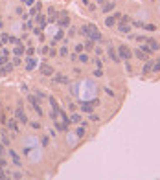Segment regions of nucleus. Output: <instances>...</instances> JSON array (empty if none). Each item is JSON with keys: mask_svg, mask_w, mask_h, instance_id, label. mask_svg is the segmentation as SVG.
Masks as SVG:
<instances>
[{"mask_svg": "<svg viewBox=\"0 0 160 180\" xmlns=\"http://www.w3.org/2000/svg\"><path fill=\"white\" fill-rule=\"evenodd\" d=\"M81 33H83L85 37L92 39L94 43H105V40H103V35H101L98 30H96V26H94V24H87V26H83V28H81Z\"/></svg>", "mask_w": 160, "mask_h": 180, "instance_id": "1", "label": "nucleus"}, {"mask_svg": "<svg viewBox=\"0 0 160 180\" xmlns=\"http://www.w3.org/2000/svg\"><path fill=\"white\" fill-rule=\"evenodd\" d=\"M116 52H118V57L123 59V61H129L131 57H133V52H131V48H129V46H125V44H120Z\"/></svg>", "mask_w": 160, "mask_h": 180, "instance_id": "2", "label": "nucleus"}, {"mask_svg": "<svg viewBox=\"0 0 160 180\" xmlns=\"http://www.w3.org/2000/svg\"><path fill=\"white\" fill-rule=\"evenodd\" d=\"M28 103H30V105H31V108H33V110H35V112H37V116H44L43 108L39 107V99L35 98V96H30V98H28Z\"/></svg>", "mask_w": 160, "mask_h": 180, "instance_id": "3", "label": "nucleus"}, {"mask_svg": "<svg viewBox=\"0 0 160 180\" xmlns=\"http://www.w3.org/2000/svg\"><path fill=\"white\" fill-rule=\"evenodd\" d=\"M15 118L20 121V123H28V116L24 112V108H22V103H18L17 105V110H15Z\"/></svg>", "mask_w": 160, "mask_h": 180, "instance_id": "4", "label": "nucleus"}, {"mask_svg": "<svg viewBox=\"0 0 160 180\" xmlns=\"http://www.w3.org/2000/svg\"><path fill=\"white\" fill-rule=\"evenodd\" d=\"M120 17H122L120 13H114L112 17H107V18H105V26H107V28H114V26H116V22L120 20Z\"/></svg>", "mask_w": 160, "mask_h": 180, "instance_id": "5", "label": "nucleus"}, {"mask_svg": "<svg viewBox=\"0 0 160 180\" xmlns=\"http://www.w3.org/2000/svg\"><path fill=\"white\" fill-rule=\"evenodd\" d=\"M59 26L61 28H66V26H70V18H68V15H66V11H61L59 13Z\"/></svg>", "mask_w": 160, "mask_h": 180, "instance_id": "6", "label": "nucleus"}, {"mask_svg": "<svg viewBox=\"0 0 160 180\" xmlns=\"http://www.w3.org/2000/svg\"><path fill=\"white\" fill-rule=\"evenodd\" d=\"M6 123H8V129H11L13 133H18V130H20V121L17 120V118H13V120L6 121Z\"/></svg>", "mask_w": 160, "mask_h": 180, "instance_id": "7", "label": "nucleus"}, {"mask_svg": "<svg viewBox=\"0 0 160 180\" xmlns=\"http://www.w3.org/2000/svg\"><path fill=\"white\" fill-rule=\"evenodd\" d=\"M0 70H2V72H0V74H11L13 70H15V64H13V63H9V61H8V63H6V64H2V66H0Z\"/></svg>", "mask_w": 160, "mask_h": 180, "instance_id": "8", "label": "nucleus"}, {"mask_svg": "<svg viewBox=\"0 0 160 180\" xmlns=\"http://www.w3.org/2000/svg\"><path fill=\"white\" fill-rule=\"evenodd\" d=\"M145 43L149 44V48L153 52H156V50H160V44L156 43V39H145Z\"/></svg>", "mask_w": 160, "mask_h": 180, "instance_id": "9", "label": "nucleus"}, {"mask_svg": "<svg viewBox=\"0 0 160 180\" xmlns=\"http://www.w3.org/2000/svg\"><path fill=\"white\" fill-rule=\"evenodd\" d=\"M24 52H26V50H24V46L20 44V43H18V44H15V48H13V55H17V57L24 55Z\"/></svg>", "mask_w": 160, "mask_h": 180, "instance_id": "10", "label": "nucleus"}, {"mask_svg": "<svg viewBox=\"0 0 160 180\" xmlns=\"http://www.w3.org/2000/svg\"><path fill=\"white\" fill-rule=\"evenodd\" d=\"M41 74H43V75H52L53 74V68L50 64H41Z\"/></svg>", "mask_w": 160, "mask_h": 180, "instance_id": "11", "label": "nucleus"}, {"mask_svg": "<svg viewBox=\"0 0 160 180\" xmlns=\"http://www.w3.org/2000/svg\"><path fill=\"white\" fill-rule=\"evenodd\" d=\"M9 156H11V160H13V164L17 165V167H20V156L15 153L13 149H9Z\"/></svg>", "mask_w": 160, "mask_h": 180, "instance_id": "12", "label": "nucleus"}, {"mask_svg": "<svg viewBox=\"0 0 160 180\" xmlns=\"http://www.w3.org/2000/svg\"><path fill=\"white\" fill-rule=\"evenodd\" d=\"M109 55H110V59H112L114 63H120V57H118V52H116V50H114V48L110 46V44H109Z\"/></svg>", "mask_w": 160, "mask_h": 180, "instance_id": "13", "label": "nucleus"}, {"mask_svg": "<svg viewBox=\"0 0 160 180\" xmlns=\"http://www.w3.org/2000/svg\"><path fill=\"white\" fill-rule=\"evenodd\" d=\"M53 81L55 83H61V85H68V77H66V75H63V74H57L53 77Z\"/></svg>", "mask_w": 160, "mask_h": 180, "instance_id": "14", "label": "nucleus"}, {"mask_svg": "<svg viewBox=\"0 0 160 180\" xmlns=\"http://www.w3.org/2000/svg\"><path fill=\"white\" fill-rule=\"evenodd\" d=\"M50 105H52V110H53V112L59 116V112H61V107L57 105V99H55V98H50Z\"/></svg>", "mask_w": 160, "mask_h": 180, "instance_id": "15", "label": "nucleus"}, {"mask_svg": "<svg viewBox=\"0 0 160 180\" xmlns=\"http://www.w3.org/2000/svg\"><path fill=\"white\" fill-rule=\"evenodd\" d=\"M118 30H120L122 33H129V31H131V26H129L127 22H123V20H122V22L118 24Z\"/></svg>", "mask_w": 160, "mask_h": 180, "instance_id": "16", "label": "nucleus"}, {"mask_svg": "<svg viewBox=\"0 0 160 180\" xmlns=\"http://www.w3.org/2000/svg\"><path fill=\"white\" fill-rule=\"evenodd\" d=\"M35 64H37V61L33 59V57H28V61H26V70H33V68H35Z\"/></svg>", "mask_w": 160, "mask_h": 180, "instance_id": "17", "label": "nucleus"}, {"mask_svg": "<svg viewBox=\"0 0 160 180\" xmlns=\"http://www.w3.org/2000/svg\"><path fill=\"white\" fill-rule=\"evenodd\" d=\"M0 142H2L4 147H8V145H9V138H8V134H6V129H2V134H0Z\"/></svg>", "mask_w": 160, "mask_h": 180, "instance_id": "18", "label": "nucleus"}, {"mask_svg": "<svg viewBox=\"0 0 160 180\" xmlns=\"http://www.w3.org/2000/svg\"><path fill=\"white\" fill-rule=\"evenodd\" d=\"M133 55H136V57H138V59H142V61H147V59H149V55H147V53H144L142 50H134Z\"/></svg>", "mask_w": 160, "mask_h": 180, "instance_id": "19", "label": "nucleus"}, {"mask_svg": "<svg viewBox=\"0 0 160 180\" xmlns=\"http://www.w3.org/2000/svg\"><path fill=\"white\" fill-rule=\"evenodd\" d=\"M112 9H114V2H105V4H103V11H105V13L112 11Z\"/></svg>", "mask_w": 160, "mask_h": 180, "instance_id": "20", "label": "nucleus"}, {"mask_svg": "<svg viewBox=\"0 0 160 180\" xmlns=\"http://www.w3.org/2000/svg\"><path fill=\"white\" fill-rule=\"evenodd\" d=\"M39 11H41V4H35V6H33V8H31L30 15H31V17H37V15H39Z\"/></svg>", "mask_w": 160, "mask_h": 180, "instance_id": "21", "label": "nucleus"}, {"mask_svg": "<svg viewBox=\"0 0 160 180\" xmlns=\"http://www.w3.org/2000/svg\"><path fill=\"white\" fill-rule=\"evenodd\" d=\"M55 129H57V130H61V133H65V130H68V125H66V123H55Z\"/></svg>", "mask_w": 160, "mask_h": 180, "instance_id": "22", "label": "nucleus"}, {"mask_svg": "<svg viewBox=\"0 0 160 180\" xmlns=\"http://www.w3.org/2000/svg\"><path fill=\"white\" fill-rule=\"evenodd\" d=\"M37 22H39V28L43 30V28H44V24H46V18H44L43 15H37Z\"/></svg>", "mask_w": 160, "mask_h": 180, "instance_id": "23", "label": "nucleus"}, {"mask_svg": "<svg viewBox=\"0 0 160 180\" xmlns=\"http://www.w3.org/2000/svg\"><path fill=\"white\" fill-rule=\"evenodd\" d=\"M149 72H153V63H151V61H147L145 66H144V74H149Z\"/></svg>", "mask_w": 160, "mask_h": 180, "instance_id": "24", "label": "nucleus"}, {"mask_svg": "<svg viewBox=\"0 0 160 180\" xmlns=\"http://www.w3.org/2000/svg\"><path fill=\"white\" fill-rule=\"evenodd\" d=\"M81 108L85 110L87 114H90V112H92V105H88V103H81Z\"/></svg>", "mask_w": 160, "mask_h": 180, "instance_id": "25", "label": "nucleus"}, {"mask_svg": "<svg viewBox=\"0 0 160 180\" xmlns=\"http://www.w3.org/2000/svg\"><path fill=\"white\" fill-rule=\"evenodd\" d=\"M78 59L81 61V63H88V55H87V53H83V52L78 53Z\"/></svg>", "mask_w": 160, "mask_h": 180, "instance_id": "26", "label": "nucleus"}, {"mask_svg": "<svg viewBox=\"0 0 160 180\" xmlns=\"http://www.w3.org/2000/svg\"><path fill=\"white\" fill-rule=\"evenodd\" d=\"M85 48H87V50H92V48H94V40L87 37V43H85Z\"/></svg>", "mask_w": 160, "mask_h": 180, "instance_id": "27", "label": "nucleus"}, {"mask_svg": "<svg viewBox=\"0 0 160 180\" xmlns=\"http://www.w3.org/2000/svg\"><path fill=\"white\" fill-rule=\"evenodd\" d=\"M8 40H9V35L8 33H2V35H0V46H2L4 43H8Z\"/></svg>", "mask_w": 160, "mask_h": 180, "instance_id": "28", "label": "nucleus"}, {"mask_svg": "<svg viewBox=\"0 0 160 180\" xmlns=\"http://www.w3.org/2000/svg\"><path fill=\"white\" fill-rule=\"evenodd\" d=\"M70 121H74V123H81V116H79V114H72V116H70Z\"/></svg>", "mask_w": 160, "mask_h": 180, "instance_id": "29", "label": "nucleus"}, {"mask_svg": "<svg viewBox=\"0 0 160 180\" xmlns=\"http://www.w3.org/2000/svg\"><path fill=\"white\" fill-rule=\"evenodd\" d=\"M75 134H78V138H83V136H85V125L79 127L78 130H75Z\"/></svg>", "mask_w": 160, "mask_h": 180, "instance_id": "30", "label": "nucleus"}, {"mask_svg": "<svg viewBox=\"0 0 160 180\" xmlns=\"http://www.w3.org/2000/svg\"><path fill=\"white\" fill-rule=\"evenodd\" d=\"M140 50H142L144 53H147V55H151V53H153V50H151V48H149V44H145V46H142Z\"/></svg>", "mask_w": 160, "mask_h": 180, "instance_id": "31", "label": "nucleus"}, {"mask_svg": "<svg viewBox=\"0 0 160 180\" xmlns=\"http://www.w3.org/2000/svg\"><path fill=\"white\" fill-rule=\"evenodd\" d=\"M6 63H8V53H2V55H0V66L6 64Z\"/></svg>", "mask_w": 160, "mask_h": 180, "instance_id": "32", "label": "nucleus"}, {"mask_svg": "<svg viewBox=\"0 0 160 180\" xmlns=\"http://www.w3.org/2000/svg\"><path fill=\"white\" fill-rule=\"evenodd\" d=\"M142 28H145V30H149V31H155L156 30L155 24H142Z\"/></svg>", "mask_w": 160, "mask_h": 180, "instance_id": "33", "label": "nucleus"}, {"mask_svg": "<svg viewBox=\"0 0 160 180\" xmlns=\"http://www.w3.org/2000/svg\"><path fill=\"white\" fill-rule=\"evenodd\" d=\"M48 15H50V20H53V18H55V15H57V11H55L53 8H50V9H48Z\"/></svg>", "mask_w": 160, "mask_h": 180, "instance_id": "34", "label": "nucleus"}, {"mask_svg": "<svg viewBox=\"0 0 160 180\" xmlns=\"http://www.w3.org/2000/svg\"><path fill=\"white\" fill-rule=\"evenodd\" d=\"M59 55H61V57H65V55H68V50H66V46H61V50H59Z\"/></svg>", "mask_w": 160, "mask_h": 180, "instance_id": "35", "label": "nucleus"}, {"mask_svg": "<svg viewBox=\"0 0 160 180\" xmlns=\"http://www.w3.org/2000/svg\"><path fill=\"white\" fill-rule=\"evenodd\" d=\"M153 72H160V59L156 61L155 64H153Z\"/></svg>", "mask_w": 160, "mask_h": 180, "instance_id": "36", "label": "nucleus"}, {"mask_svg": "<svg viewBox=\"0 0 160 180\" xmlns=\"http://www.w3.org/2000/svg\"><path fill=\"white\" fill-rule=\"evenodd\" d=\"M88 118H90L92 121H100V116H98V114H92V112H90V114H88Z\"/></svg>", "mask_w": 160, "mask_h": 180, "instance_id": "37", "label": "nucleus"}, {"mask_svg": "<svg viewBox=\"0 0 160 180\" xmlns=\"http://www.w3.org/2000/svg\"><path fill=\"white\" fill-rule=\"evenodd\" d=\"M41 143H43V145H48V143H50V138H48V136H43V138H41Z\"/></svg>", "mask_w": 160, "mask_h": 180, "instance_id": "38", "label": "nucleus"}, {"mask_svg": "<svg viewBox=\"0 0 160 180\" xmlns=\"http://www.w3.org/2000/svg\"><path fill=\"white\" fill-rule=\"evenodd\" d=\"M6 165H8V160L4 156H0V167H6Z\"/></svg>", "mask_w": 160, "mask_h": 180, "instance_id": "39", "label": "nucleus"}, {"mask_svg": "<svg viewBox=\"0 0 160 180\" xmlns=\"http://www.w3.org/2000/svg\"><path fill=\"white\" fill-rule=\"evenodd\" d=\"M11 178H22V173H18V171H15V173H13V175H11Z\"/></svg>", "mask_w": 160, "mask_h": 180, "instance_id": "40", "label": "nucleus"}, {"mask_svg": "<svg viewBox=\"0 0 160 180\" xmlns=\"http://www.w3.org/2000/svg\"><path fill=\"white\" fill-rule=\"evenodd\" d=\"M48 52H50V46H43V50H41V53H43V55H46Z\"/></svg>", "mask_w": 160, "mask_h": 180, "instance_id": "41", "label": "nucleus"}, {"mask_svg": "<svg viewBox=\"0 0 160 180\" xmlns=\"http://www.w3.org/2000/svg\"><path fill=\"white\" fill-rule=\"evenodd\" d=\"M94 75H96V77H101V75H103V72H101V68H98V70H94Z\"/></svg>", "mask_w": 160, "mask_h": 180, "instance_id": "42", "label": "nucleus"}, {"mask_svg": "<svg viewBox=\"0 0 160 180\" xmlns=\"http://www.w3.org/2000/svg\"><path fill=\"white\" fill-rule=\"evenodd\" d=\"M0 178H8V175H6V171H4V167H0Z\"/></svg>", "mask_w": 160, "mask_h": 180, "instance_id": "43", "label": "nucleus"}, {"mask_svg": "<svg viewBox=\"0 0 160 180\" xmlns=\"http://www.w3.org/2000/svg\"><path fill=\"white\" fill-rule=\"evenodd\" d=\"M83 52V44H78L75 46V53H81Z\"/></svg>", "mask_w": 160, "mask_h": 180, "instance_id": "44", "label": "nucleus"}, {"mask_svg": "<svg viewBox=\"0 0 160 180\" xmlns=\"http://www.w3.org/2000/svg\"><path fill=\"white\" fill-rule=\"evenodd\" d=\"M13 64L18 66V64H20V57H17V55H15V59H13Z\"/></svg>", "mask_w": 160, "mask_h": 180, "instance_id": "45", "label": "nucleus"}, {"mask_svg": "<svg viewBox=\"0 0 160 180\" xmlns=\"http://www.w3.org/2000/svg\"><path fill=\"white\" fill-rule=\"evenodd\" d=\"M26 53H28V55H30V57H31V55L35 53V50H33V48H28V50H26Z\"/></svg>", "mask_w": 160, "mask_h": 180, "instance_id": "46", "label": "nucleus"}, {"mask_svg": "<svg viewBox=\"0 0 160 180\" xmlns=\"http://www.w3.org/2000/svg\"><path fill=\"white\" fill-rule=\"evenodd\" d=\"M31 127H33V129H41V125H39V121H31Z\"/></svg>", "mask_w": 160, "mask_h": 180, "instance_id": "47", "label": "nucleus"}, {"mask_svg": "<svg viewBox=\"0 0 160 180\" xmlns=\"http://www.w3.org/2000/svg\"><path fill=\"white\" fill-rule=\"evenodd\" d=\"M17 15H22L24 17V9L22 8H17Z\"/></svg>", "mask_w": 160, "mask_h": 180, "instance_id": "48", "label": "nucleus"}, {"mask_svg": "<svg viewBox=\"0 0 160 180\" xmlns=\"http://www.w3.org/2000/svg\"><path fill=\"white\" fill-rule=\"evenodd\" d=\"M48 53H50V57H55V55H57V52L52 50V48H50V52H48Z\"/></svg>", "mask_w": 160, "mask_h": 180, "instance_id": "49", "label": "nucleus"}, {"mask_svg": "<svg viewBox=\"0 0 160 180\" xmlns=\"http://www.w3.org/2000/svg\"><path fill=\"white\" fill-rule=\"evenodd\" d=\"M4 151H6V147H4L2 143H0V156H4Z\"/></svg>", "mask_w": 160, "mask_h": 180, "instance_id": "50", "label": "nucleus"}, {"mask_svg": "<svg viewBox=\"0 0 160 180\" xmlns=\"http://www.w3.org/2000/svg\"><path fill=\"white\" fill-rule=\"evenodd\" d=\"M96 55H103V50H101V48H96Z\"/></svg>", "mask_w": 160, "mask_h": 180, "instance_id": "51", "label": "nucleus"}, {"mask_svg": "<svg viewBox=\"0 0 160 180\" xmlns=\"http://www.w3.org/2000/svg\"><path fill=\"white\" fill-rule=\"evenodd\" d=\"M24 2H26L28 6H31V4H35V0H24Z\"/></svg>", "mask_w": 160, "mask_h": 180, "instance_id": "52", "label": "nucleus"}, {"mask_svg": "<svg viewBox=\"0 0 160 180\" xmlns=\"http://www.w3.org/2000/svg\"><path fill=\"white\" fill-rule=\"evenodd\" d=\"M4 26V22H2V17H0V28H2Z\"/></svg>", "mask_w": 160, "mask_h": 180, "instance_id": "53", "label": "nucleus"}, {"mask_svg": "<svg viewBox=\"0 0 160 180\" xmlns=\"http://www.w3.org/2000/svg\"><path fill=\"white\" fill-rule=\"evenodd\" d=\"M83 4H87V6H88V4H90V2H88V0H83Z\"/></svg>", "mask_w": 160, "mask_h": 180, "instance_id": "54", "label": "nucleus"}, {"mask_svg": "<svg viewBox=\"0 0 160 180\" xmlns=\"http://www.w3.org/2000/svg\"><path fill=\"white\" fill-rule=\"evenodd\" d=\"M98 2H100V4H103V2H105V0H98Z\"/></svg>", "mask_w": 160, "mask_h": 180, "instance_id": "55", "label": "nucleus"}, {"mask_svg": "<svg viewBox=\"0 0 160 180\" xmlns=\"http://www.w3.org/2000/svg\"><path fill=\"white\" fill-rule=\"evenodd\" d=\"M0 55H2V52H0Z\"/></svg>", "mask_w": 160, "mask_h": 180, "instance_id": "56", "label": "nucleus"}, {"mask_svg": "<svg viewBox=\"0 0 160 180\" xmlns=\"http://www.w3.org/2000/svg\"><path fill=\"white\" fill-rule=\"evenodd\" d=\"M0 75H2V74H0Z\"/></svg>", "mask_w": 160, "mask_h": 180, "instance_id": "57", "label": "nucleus"}]
</instances>
